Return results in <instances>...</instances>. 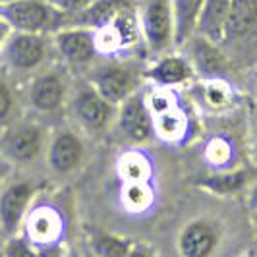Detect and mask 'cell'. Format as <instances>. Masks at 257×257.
Wrapping results in <instances>:
<instances>
[{"mask_svg":"<svg viewBox=\"0 0 257 257\" xmlns=\"http://www.w3.org/2000/svg\"><path fill=\"white\" fill-rule=\"evenodd\" d=\"M0 18L8 24L10 31L47 35L49 31L60 29L66 14L51 0H14L0 6Z\"/></svg>","mask_w":257,"mask_h":257,"instance_id":"6da1fadb","label":"cell"},{"mask_svg":"<svg viewBox=\"0 0 257 257\" xmlns=\"http://www.w3.org/2000/svg\"><path fill=\"white\" fill-rule=\"evenodd\" d=\"M49 54V41L43 33L10 31L0 45V64L10 72H33Z\"/></svg>","mask_w":257,"mask_h":257,"instance_id":"7a4b0ae2","label":"cell"},{"mask_svg":"<svg viewBox=\"0 0 257 257\" xmlns=\"http://www.w3.org/2000/svg\"><path fill=\"white\" fill-rule=\"evenodd\" d=\"M47 132L35 122L16 124L2 136L0 153L8 163L27 165L37 161L41 153L47 149Z\"/></svg>","mask_w":257,"mask_h":257,"instance_id":"3957f363","label":"cell"},{"mask_svg":"<svg viewBox=\"0 0 257 257\" xmlns=\"http://www.w3.org/2000/svg\"><path fill=\"white\" fill-rule=\"evenodd\" d=\"M140 29L153 52L167 51L174 45V20L170 0H147L140 16Z\"/></svg>","mask_w":257,"mask_h":257,"instance_id":"277c9868","label":"cell"},{"mask_svg":"<svg viewBox=\"0 0 257 257\" xmlns=\"http://www.w3.org/2000/svg\"><path fill=\"white\" fill-rule=\"evenodd\" d=\"M35 188L29 182H6L0 188V234L16 236L24 226Z\"/></svg>","mask_w":257,"mask_h":257,"instance_id":"5b68a950","label":"cell"},{"mask_svg":"<svg viewBox=\"0 0 257 257\" xmlns=\"http://www.w3.org/2000/svg\"><path fill=\"white\" fill-rule=\"evenodd\" d=\"M70 108L77 124L87 132L104 130L116 114V104L108 103L93 85L77 91L72 99Z\"/></svg>","mask_w":257,"mask_h":257,"instance_id":"8992f818","label":"cell"},{"mask_svg":"<svg viewBox=\"0 0 257 257\" xmlns=\"http://www.w3.org/2000/svg\"><path fill=\"white\" fill-rule=\"evenodd\" d=\"M54 47L62 56V60L72 66L87 64L99 52L95 29L85 26L60 27L54 33Z\"/></svg>","mask_w":257,"mask_h":257,"instance_id":"52a82bcc","label":"cell"},{"mask_svg":"<svg viewBox=\"0 0 257 257\" xmlns=\"http://www.w3.org/2000/svg\"><path fill=\"white\" fill-rule=\"evenodd\" d=\"M118 126L132 143H143L153 134V114L142 95L134 91L118 108Z\"/></svg>","mask_w":257,"mask_h":257,"instance_id":"ba28073f","label":"cell"},{"mask_svg":"<svg viewBox=\"0 0 257 257\" xmlns=\"http://www.w3.org/2000/svg\"><path fill=\"white\" fill-rule=\"evenodd\" d=\"M68 83L60 72H45L39 74L27 89V101L31 108H35L41 114L56 112L66 103Z\"/></svg>","mask_w":257,"mask_h":257,"instance_id":"9c48e42d","label":"cell"},{"mask_svg":"<svg viewBox=\"0 0 257 257\" xmlns=\"http://www.w3.org/2000/svg\"><path fill=\"white\" fill-rule=\"evenodd\" d=\"M83 142L72 130H58L47 143L49 167L58 174L74 172L83 161Z\"/></svg>","mask_w":257,"mask_h":257,"instance_id":"30bf717a","label":"cell"},{"mask_svg":"<svg viewBox=\"0 0 257 257\" xmlns=\"http://www.w3.org/2000/svg\"><path fill=\"white\" fill-rule=\"evenodd\" d=\"M219 244V232L213 222L197 219L188 222L178 236V251L184 257H207Z\"/></svg>","mask_w":257,"mask_h":257,"instance_id":"8fae6325","label":"cell"},{"mask_svg":"<svg viewBox=\"0 0 257 257\" xmlns=\"http://www.w3.org/2000/svg\"><path fill=\"white\" fill-rule=\"evenodd\" d=\"M91 85L108 103L120 104L128 95L136 91V76L126 66H104L93 76Z\"/></svg>","mask_w":257,"mask_h":257,"instance_id":"7c38bea8","label":"cell"},{"mask_svg":"<svg viewBox=\"0 0 257 257\" xmlns=\"http://www.w3.org/2000/svg\"><path fill=\"white\" fill-rule=\"evenodd\" d=\"M230 10L232 0H205L195 33L220 45L222 41H226V37H228Z\"/></svg>","mask_w":257,"mask_h":257,"instance_id":"4fadbf2b","label":"cell"},{"mask_svg":"<svg viewBox=\"0 0 257 257\" xmlns=\"http://www.w3.org/2000/svg\"><path fill=\"white\" fill-rule=\"evenodd\" d=\"M193 76V66L184 56H163L147 70V77L159 87H172L186 83Z\"/></svg>","mask_w":257,"mask_h":257,"instance_id":"5bb4252c","label":"cell"},{"mask_svg":"<svg viewBox=\"0 0 257 257\" xmlns=\"http://www.w3.org/2000/svg\"><path fill=\"white\" fill-rule=\"evenodd\" d=\"M205 0H170L174 20V45H186L197 31Z\"/></svg>","mask_w":257,"mask_h":257,"instance_id":"9a60e30c","label":"cell"},{"mask_svg":"<svg viewBox=\"0 0 257 257\" xmlns=\"http://www.w3.org/2000/svg\"><path fill=\"white\" fill-rule=\"evenodd\" d=\"M126 10H130L128 0H93L87 8L76 14V24L99 29Z\"/></svg>","mask_w":257,"mask_h":257,"instance_id":"2e32d148","label":"cell"},{"mask_svg":"<svg viewBox=\"0 0 257 257\" xmlns=\"http://www.w3.org/2000/svg\"><path fill=\"white\" fill-rule=\"evenodd\" d=\"M26 226L31 244H51L58 238L60 220L52 209H37L33 213L29 211Z\"/></svg>","mask_w":257,"mask_h":257,"instance_id":"e0dca14e","label":"cell"},{"mask_svg":"<svg viewBox=\"0 0 257 257\" xmlns=\"http://www.w3.org/2000/svg\"><path fill=\"white\" fill-rule=\"evenodd\" d=\"M247 186V172L245 170H232V172H219L199 180V188L217 195H232L244 190Z\"/></svg>","mask_w":257,"mask_h":257,"instance_id":"ac0fdd59","label":"cell"},{"mask_svg":"<svg viewBox=\"0 0 257 257\" xmlns=\"http://www.w3.org/2000/svg\"><path fill=\"white\" fill-rule=\"evenodd\" d=\"M190 41H192V52H193V62H195V66L201 72H207V74L219 72L220 68H222V64H224V60H222V54H220L217 43L201 37L197 33Z\"/></svg>","mask_w":257,"mask_h":257,"instance_id":"d6986e66","label":"cell"},{"mask_svg":"<svg viewBox=\"0 0 257 257\" xmlns=\"http://www.w3.org/2000/svg\"><path fill=\"white\" fill-rule=\"evenodd\" d=\"M257 24V0H232L228 35H240Z\"/></svg>","mask_w":257,"mask_h":257,"instance_id":"ffe728a7","label":"cell"},{"mask_svg":"<svg viewBox=\"0 0 257 257\" xmlns=\"http://www.w3.org/2000/svg\"><path fill=\"white\" fill-rule=\"evenodd\" d=\"M153 130L163 140H178L186 130V118L180 110L174 106L161 114L153 116Z\"/></svg>","mask_w":257,"mask_h":257,"instance_id":"44dd1931","label":"cell"},{"mask_svg":"<svg viewBox=\"0 0 257 257\" xmlns=\"http://www.w3.org/2000/svg\"><path fill=\"white\" fill-rule=\"evenodd\" d=\"M153 193L147 182H126L124 192H122V201L134 213H142L151 205Z\"/></svg>","mask_w":257,"mask_h":257,"instance_id":"7402d4cb","label":"cell"},{"mask_svg":"<svg viewBox=\"0 0 257 257\" xmlns=\"http://www.w3.org/2000/svg\"><path fill=\"white\" fill-rule=\"evenodd\" d=\"M91 245L97 255H128L132 251L130 240L118 238V236L106 234V232H97L91 238Z\"/></svg>","mask_w":257,"mask_h":257,"instance_id":"603a6c76","label":"cell"},{"mask_svg":"<svg viewBox=\"0 0 257 257\" xmlns=\"http://www.w3.org/2000/svg\"><path fill=\"white\" fill-rule=\"evenodd\" d=\"M120 174L126 182H147L151 170L142 155L130 153L120 161Z\"/></svg>","mask_w":257,"mask_h":257,"instance_id":"cb8c5ba5","label":"cell"},{"mask_svg":"<svg viewBox=\"0 0 257 257\" xmlns=\"http://www.w3.org/2000/svg\"><path fill=\"white\" fill-rule=\"evenodd\" d=\"M147 106H149L151 114L157 116V114H161V112H165V110L174 108L176 104H174V99H172L170 93H168V87H161L159 91H153V93H151Z\"/></svg>","mask_w":257,"mask_h":257,"instance_id":"d4e9b609","label":"cell"},{"mask_svg":"<svg viewBox=\"0 0 257 257\" xmlns=\"http://www.w3.org/2000/svg\"><path fill=\"white\" fill-rule=\"evenodd\" d=\"M14 110V95L8 83L0 77V122H6Z\"/></svg>","mask_w":257,"mask_h":257,"instance_id":"484cf974","label":"cell"},{"mask_svg":"<svg viewBox=\"0 0 257 257\" xmlns=\"http://www.w3.org/2000/svg\"><path fill=\"white\" fill-rule=\"evenodd\" d=\"M51 2L58 10H62L66 16H68V14H74V16H76V14L81 12L83 8H87L93 0H51Z\"/></svg>","mask_w":257,"mask_h":257,"instance_id":"4316f807","label":"cell"},{"mask_svg":"<svg viewBox=\"0 0 257 257\" xmlns=\"http://www.w3.org/2000/svg\"><path fill=\"white\" fill-rule=\"evenodd\" d=\"M207 99H209L213 104H222V103H226L228 93H226V89H224L222 85L209 83V87H207Z\"/></svg>","mask_w":257,"mask_h":257,"instance_id":"83f0119b","label":"cell"},{"mask_svg":"<svg viewBox=\"0 0 257 257\" xmlns=\"http://www.w3.org/2000/svg\"><path fill=\"white\" fill-rule=\"evenodd\" d=\"M247 207L251 213H257V180L249 186V192H247Z\"/></svg>","mask_w":257,"mask_h":257,"instance_id":"f1b7e54d","label":"cell"},{"mask_svg":"<svg viewBox=\"0 0 257 257\" xmlns=\"http://www.w3.org/2000/svg\"><path fill=\"white\" fill-rule=\"evenodd\" d=\"M8 167H10V163L4 159V155L0 153V188L6 184V174H8Z\"/></svg>","mask_w":257,"mask_h":257,"instance_id":"f546056e","label":"cell"},{"mask_svg":"<svg viewBox=\"0 0 257 257\" xmlns=\"http://www.w3.org/2000/svg\"><path fill=\"white\" fill-rule=\"evenodd\" d=\"M8 33H10V27H8V24L0 18V45L4 43V39L8 37Z\"/></svg>","mask_w":257,"mask_h":257,"instance_id":"4dcf8cb0","label":"cell"},{"mask_svg":"<svg viewBox=\"0 0 257 257\" xmlns=\"http://www.w3.org/2000/svg\"><path fill=\"white\" fill-rule=\"evenodd\" d=\"M8 2H14V0H0V6H2V4H8Z\"/></svg>","mask_w":257,"mask_h":257,"instance_id":"1f68e13d","label":"cell"},{"mask_svg":"<svg viewBox=\"0 0 257 257\" xmlns=\"http://www.w3.org/2000/svg\"><path fill=\"white\" fill-rule=\"evenodd\" d=\"M253 224H255V228H257V213H253Z\"/></svg>","mask_w":257,"mask_h":257,"instance_id":"d6a6232c","label":"cell"},{"mask_svg":"<svg viewBox=\"0 0 257 257\" xmlns=\"http://www.w3.org/2000/svg\"><path fill=\"white\" fill-rule=\"evenodd\" d=\"M255 143H257V118H255Z\"/></svg>","mask_w":257,"mask_h":257,"instance_id":"836d02e7","label":"cell"}]
</instances>
